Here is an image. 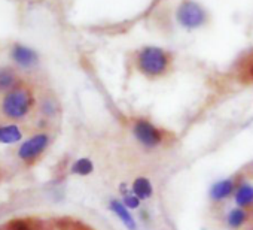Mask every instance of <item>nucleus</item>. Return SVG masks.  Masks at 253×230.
<instances>
[{
  "mask_svg": "<svg viewBox=\"0 0 253 230\" xmlns=\"http://www.w3.org/2000/svg\"><path fill=\"white\" fill-rule=\"evenodd\" d=\"M23 138V133L18 126L8 124L0 126V142L2 144H15Z\"/></svg>",
  "mask_w": 253,
  "mask_h": 230,
  "instance_id": "ddd939ff",
  "label": "nucleus"
},
{
  "mask_svg": "<svg viewBox=\"0 0 253 230\" xmlns=\"http://www.w3.org/2000/svg\"><path fill=\"white\" fill-rule=\"evenodd\" d=\"M92 171H94V165H92V162L88 160V159H79V160L75 162L73 166H72V172L76 173V175H82V176H84V175H89Z\"/></svg>",
  "mask_w": 253,
  "mask_h": 230,
  "instance_id": "2eb2a0df",
  "label": "nucleus"
},
{
  "mask_svg": "<svg viewBox=\"0 0 253 230\" xmlns=\"http://www.w3.org/2000/svg\"><path fill=\"white\" fill-rule=\"evenodd\" d=\"M234 199H235V203L238 208H243V209H252L253 208V187L249 184V182H243L235 194H234Z\"/></svg>",
  "mask_w": 253,
  "mask_h": 230,
  "instance_id": "9d476101",
  "label": "nucleus"
},
{
  "mask_svg": "<svg viewBox=\"0 0 253 230\" xmlns=\"http://www.w3.org/2000/svg\"><path fill=\"white\" fill-rule=\"evenodd\" d=\"M49 135L48 133H38L35 136H32L30 139H27L18 150V157L23 162H33L35 159H38L49 145Z\"/></svg>",
  "mask_w": 253,
  "mask_h": 230,
  "instance_id": "423d86ee",
  "label": "nucleus"
},
{
  "mask_svg": "<svg viewBox=\"0 0 253 230\" xmlns=\"http://www.w3.org/2000/svg\"><path fill=\"white\" fill-rule=\"evenodd\" d=\"M5 230H42V223L30 218L12 220L5 226Z\"/></svg>",
  "mask_w": 253,
  "mask_h": 230,
  "instance_id": "4468645a",
  "label": "nucleus"
},
{
  "mask_svg": "<svg viewBox=\"0 0 253 230\" xmlns=\"http://www.w3.org/2000/svg\"><path fill=\"white\" fill-rule=\"evenodd\" d=\"M177 21L182 27L188 30H195L209 23V12L192 0H185L177 8Z\"/></svg>",
  "mask_w": 253,
  "mask_h": 230,
  "instance_id": "20e7f679",
  "label": "nucleus"
},
{
  "mask_svg": "<svg viewBox=\"0 0 253 230\" xmlns=\"http://www.w3.org/2000/svg\"><path fill=\"white\" fill-rule=\"evenodd\" d=\"M14 84H15V75L12 70H9V69L0 70V91L12 88Z\"/></svg>",
  "mask_w": 253,
  "mask_h": 230,
  "instance_id": "dca6fc26",
  "label": "nucleus"
},
{
  "mask_svg": "<svg viewBox=\"0 0 253 230\" xmlns=\"http://www.w3.org/2000/svg\"><path fill=\"white\" fill-rule=\"evenodd\" d=\"M234 78L243 85H253V50L243 54L234 64Z\"/></svg>",
  "mask_w": 253,
  "mask_h": 230,
  "instance_id": "0eeeda50",
  "label": "nucleus"
},
{
  "mask_svg": "<svg viewBox=\"0 0 253 230\" xmlns=\"http://www.w3.org/2000/svg\"><path fill=\"white\" fill-rule=\"evenodd\" d=\"M249 221H250V211L238 206L229 211V214L226 215V223L232 230H240L243 226L249 224Z\"/></svg>",
  "mask_w": 253,
  "mask_h": 230,
  "instance_id": "9b49d317",
  "label": "nucleus"
},
{
  "mask_svg": "<svg viewBox=\"0 0 253 230\" xmlns=\"http://www.w3.org/2000/svg\"><path fill=\"white\" fill-rule=\"evenodd\" d=\"M240 172L244 175V178H246V179H247V178H253V162L247 163V165H246Z\"/></svg>",
  "mask_w": 253,
  "mask_h": 230,
  "instance_id": "a211bd4d",
  "label": "nucleus"
},
{
  "mask_svg": "<svg viewBox=\"0 0 253 230\" xmlns=\"http://www.w3.org/2000/svg\"><path fill=\"white\" fill-rule=\"evenodd\" d=\"M249 224L252 226V230H253V208L250 209V221H249Z\"/></svg>",
  "mask_w": 253,
  "mask_h": 230,
  "instance_id": "6ab92c4d",
  "label": "nucleus"
},
{
  "mask_svg": "<svg viewBox=\"0 0 253 230\" xmlns=\"http://www.w3.org/2000/svg\"><path fill=\"white\" fill-rule=\"evenodd\" d=\"M12 58L20 64V66H24V67H30L33 64L38 63V54L27 48V47H23V45H15L14 50H12Z\"/></svg>",
  "mask_w": 253,
  "mask_h": 230,
  "instance_id": "1a4fd4ad",
  "label": "nucleus"
},
{
  "mask_svg": "<svg viewBox=\"0 0 253 230\" xmlns=\"http://www.w3.org/2000/svg\"><path fill=\"white\" fill-rule=\"evenodd\" d=\"M131 191L140 199V200H145V199H149L154 193V187L151 184V181L145 176H139L134 179L133 185H131Z\"/></svg>",
  "mask_w": 253,
  "mask_h": 230,
  "instance_id": "f8f14e48",
  "label": "nucleus"
},
{
  "mask_svg": "<svg viewBox=\"0 0 253 230\" xmlns=\"http://www.w3.org/2000/svg\"><path fill=\"white\" fill-rule=\"evenodd\" d=\"M131 132L134 138L146 148H158L173 138L169 130L154 124L146 118H134L131 124Z\"/></svg>",
  "mask_w": 253,
  "mask_h": 230,
  "instance_id": "f03ea898",
  "label": "nucleus"
},
{
  "mask_svg": "<svg viewBox=\"0 0 253 230\" xmlns=\"http://www.w3.org/2000/svg\"><path fill=\"white\" fill-rule=\"evenodd\" d=\"M244 181H246L244 175H243L241 172H238V173L232 175L231 178L223 179V181L214 184V185L211 187V190H210V200H211L213 203H216V205L225 202L228 197H231V196L235 194L237 188H238Z\"/></svg>",
  "mask_w": 253,
  "mask_h": 230,
  "instance_id": "39448f33",
  "label": "nucleus"
},
{
  "mask_svg": "<svg viewBox=\"0 0 253 230\" xmlns=\"http://www.w3.org/2000/svg\"><path fill=\"white\" fill-rule=\"evenodd\" d=\"M33 106V94L29 88L18 87L11 90L2 102V111L11 120H21Z\"/></svg>",
  "mask_w": 253,
  "mask_h": 230,
  "instance_id": "7ed1b4c3",
  "label": "nucleus"
},
{
  "mask_svg": "<svg viewBox=\"0 0 253 230\" xmlns=\"http://www.w3.org/2000/svg\"><path fill=\"white\" fill-rule=\"evenodd\" d=\"M110 209L115 212V215L121 220V223H124V226L126 227V229H130V230H136L137 229V226H136V221H134V218H133V215H131V212H130V209L126 208L125 205H124V202H119V200H110Z\"/></svg>",
  "mask_w": 253,
  "mask_h": 230,
  "instance_id": "6e6552de",
  "label": "nucleus"
},
{
  "mask_svg": "<svg viewBox=\"0 0 253 230\" xmlns=\"http://www.w3.org/2000/svg\"><path fill=\"white\" fill-rule=\"evenodd\" d=\"M122 202H124V205H125L126 208H128V209H136V208H139V205H140V199H139L133 191H131V193H125Z\"/></svg>",
  "mask_w": 253,
  "mask_h": 230,
  "instance_id": "f3484780",
  "label": "nucleus"
},
{
  "mask_svg": "<svg viewBox=\"0 0 253 230\" xmlns=\"http://www.w3.org/2000/svg\"><path fill=\"white\" fill-rule=\"evenodd\" d=\"M131 67L142 76L157 81L169 76L174 69V56L160 47H142L131 54Z\"/></svg>",
  "mask_w": 253,
  "mask_h": 230,
  "instance_id": "f257e3e1",
  "label": "nucleus"
}]
</instances>
